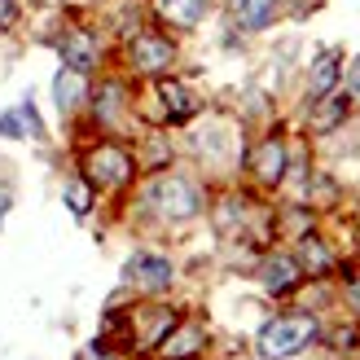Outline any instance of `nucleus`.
I'll return each mask as SVG.
<instances>
[{
  "mask_svg": "<svg viewBox=\"0 0 360 360\" xmlns=\"http://www.w3.org/2000/svg\"><path fill=\"white\" fill-rule=\"evenodd\" d=\"M312 338H316V321L308 312L277 316V321H268V326L259 330V356L264 360H285V356L303 352Z\"/></svg>",
  "mask_w": 360,
  "mask_h": 360,
  "instance_id": "nucleus-1",
  "label": "nucleus"
},
{
  "mask_svg": "<svg viewBox=\"0 0 360 360\" xmlns=\"http://www.w3.org/2000/svg\"><path fill=\"white\" fill-rule=\"evenodd\" d=\"M150 202L158 215H167V220H189V215L202 211V193H198L193 180L185 176H163L150 185Z\"/></svg>",
  "mask_w": 360,
  "mask_h": 360,
  "instance_id": "nucleus-2",
  "label": "nucleus"
},
{
  "mask_svg": "<svg viewBox=\"0 0 360 360\" xmlns=\"http://www.w3.org/2000/svg\"><path fill=\"white\" fill-rule=\"evenodd\" d=\"M84 172H88V185L119 189V185H128V180H132V154L119 150V146H97V150H88Z\"/></svg>",
  "mask_w": 360,
  "mask_h": 360,
  "instance_id": "nucleus-3",
  "label": "nucleus"
},
{
  "mask_svg": "<svg viewBox=\"0 0 360 360\" xmlns=\"http://www.w3.org/2000/svg\"><path fill=\"white\" fill-rule=\"evenodd\" d=\"M123 277H128L136 290H167L172 285V264L163 255H132L128 268H123Z\"/></svg>",
  "mask_w": 360,
  "mask_h": 360,
  "instance_id": "nucleus-4",
  "label": "nucleus"
},
{
  "mask_svg": "<svg viewBox=\"0 0 360 360\" xmlns=\"http://www.w3.org/2000/svg\"><path fill=\"white\" fill-rule=\"evenodd\" d=\"M176 58L172 40H163V35H136L132 40V66L136 70H150V75H158V70H167Z\"/></svg>",
  "mask_w": 360,
  "mask_h": 360,
  "instance_id": "nucleus-5",
  "label": "nucleus"
},
{
  "mask_svg": "<svg viewBox=\"0 0 360 360\" xmlns=\"http://www.w3.org/2000/svg\"><path fill=\"white\" fill-rule=\"evenodd\" d=\"M250 172H255L259 185H277V180L285 176V146L277 136H268L255 146V154H250Z\"/></svg>",
  "mask_w": 360,
  "mask_h": 360,
  "instance_id": "nucleus-6",
  "label": "nucleus"
},
{
  "mask_svg": "<svg viewBox=\"0 0 360 360\" xmlns=\"http://www.w3.org/2000/svg\"><path fill=\"white\" fill-rule=\"evenodd\" d=\"M202 343H207V334H202V326H172L167 334H163V343H158V352H163V360H189V356H198L202 352Z\"/></svg>",
  "mask_w": 360,
  "mask_h": 360,
  "instance_id": "nucleus-7",
  "label": "nucleus"
},
{
  "mask_svg": "<svg viewBox=\"0 0 360 360\" xmlns=\"http://www.w3.org/2000/svg\"><path fill=\"white\" fill-rule=\"evenodd\" d=\"M299 277H303V268H299V259H290V255H273V259H264V268H259L264 290H273V295L290 290Z\"/></svg>",
  "mask_w": 360,
  "mask_h": 360,
  "instance_id": "nucleus-8",
  "label": "nucleus"
},
{
  "mask_svg": "<svg viewBox=\"0 0 360 360\" xmlns=\"http://www.w3.org/2000/svg\"><path fill=\"white\" fill-rule=\"evenodd\" d=\"M277 5L281 0H233V22L242 31H264L277 18Z\"/></svg>",
  "mask_w": 360,
  "mask_h": 360,
  "instance_id": "nucleus-9",
  "label": "nucleus"
},
{
  "mask_svg": "<svg viewBox=\"0 0 360 360\" xmlns=\"http://www.w3.org/2000/svg\"><path fill=\"white\" fill-rule=\"evenodd\" d=\"M158 97H163V110H167V119H172V123L189 119V115L198 110L193 93H189L185 84H176V79H163V84H158Z\"/></svg>",
  "mask_w": 360,
  "mask_h": 360,
  "instance_id": "nucleus-10",
  "label": "nucleus"
},
{
  "mask_svg": "<svg viewBox=\"0 0 360 360\" xmlns=\"http://www.w3.org/2000/svg\"><path fill=\"white\" fill-rule=\"evenodd\" d=\"M53 97H58V105H62V110H75V105H79V101L88 97L84 70H75V66L58 70V79H53Z\"/></svg>",
  "mask_w": 360,
  "mask_h": 360,
  "instance_id": "nucleus-11",
  "label": "nucleus"
},
{
  "mask_svg": "<svg viewBox=\"0 0 360 360\" xmlns=\"http://www.w3.org/2000/svg\"><path fill=\"white\" fill-rule=\"evenodd\" d=\"M62 58H66V66L88 70L97 62V40L88 31H70V35H62Z\"/></svg>",
  "mask_w": 360,
  "mask_h": 360,
  "instance_id": "nucleus-12",
  "label": "nucleus"
},
{
  "mask_svg": "<svg viewBox=\"0 0 360 360\" xmlns=\"http://www.w3.org/2000/svg\"><path fill=\"white\" fill-rule=\"evenodd\" d=\"M40 115H35V105L22 101L18 110H5L0 115V136H40Z\"/></svg>",
  "mask_w": 360,
  "mask_h": 360,
  "instance_id": "nucleus-13",
  "label": "nucleus"
},
{
  "mask_svg": "<svg viewBox=\"0 0 360 360\" xmlns=\"http://www.w3.org/2000/svg\"><path fill=\"white\" fill-rule=\"evenodd\" d=\"M207 5H211V0H158L163 18H167V22H176V27H193L198 18L207 13Z\"/></svg>",
  "mask_w": 360,
  "mask_h": 360,
  "instance_id": "nucleus-14",
  "label": "nucleus"
},
{
  "mask_svg": "<svg viewBox=\"0 0 360 360\" xmlns=\"http://www.w3.org/2000/svg\"><path fill=\"white\" fill-rule=\"evenodd\" d=\"M347 119V97H321L316 101V110H312V128L316 132H330V128H338V123Z\"/></svg>",
  "mask_w": 360,
  "mask_h": 360,
  "instance_id": "nucleus-15",
  "label": "nucleus"
},
{
  "mask_svg": "<svg viewBox=\"0 0 360 360\" xmlns=\"http://www.w3.org/2000/svg\"><path fill=\"white\" fill-rule=\"evenodd\" d=\"M334 79H338V53L326 49V53H321V58L312 62V97L334 93Z\"/></svg>",
  "mask_w": 360,
  "mask_h": 360,
  "instance_id": "nucleus-16",
  "label": "nucleus"
},
{
  "mask_svg": "<svg viewBox=\"0 0 360 360\" xmlns=\"http://www.w3.org/2000/svg\"><path fill=\"white\" fill-rule=\"evenodd\" d=\"M198 150H202L207 158H229V150H233L229 128H224V123H211V128L198 136Z\"/></svg>",
  "mask_w": 360,
  "mask_h": 360,
  "instance_id": "nucleus-17",
  "label": "nucleus"
},
{
  "mask_svg": "<svg viewBox=\"0 0 360 360\" xmlns=\"http://www.w3.org/2000/svg\"><path fill=\"white\" fill-rule=\"evenodd\" d=\"M330 264H334L330 250L321 246L316 238H303V242H299V268H303V273H326Z\"/></svg>",
  "mask_w": 360,
  "mask_h": 360,
  "instance_id": "nucleus-18",
  "label": "nucleus"
},
{
  "mask_svg": "<svg viewBox=\"0 0 360 360\" xmlns=\"http://www.w3.org/2000/svg\"><path fill=\"white\" fill-rule=\"evenodd\" d=\"M66 207L75 215H88V207H93V193H88V180H70L66 185Z\"/></svg>",
  "mask_w": 360,
  "mask_h": 360,
  "instance_id": "nucleus-19",
  "label": "nucleus"
},
{
  "mask_svg": "<svg viewBox=\"0 0 360 360\" xmlns=\"http://www.w3.org/2000/svg\"><path fill=\"white\" fill-rule=\"evenodd\" d=\"M97 115H101L105 123H115V115H119V84H105V88H101V97H97Z\"/></svg>",
  "mask_w": 360,
  "mask_h": 360,
  "instance_id": "nucleus-20",
  "label": "nucleus"
},
{
  "mask_svg": "<svg viewBox=\"0 0 360 360\" xmlns=\"http://www.w3.org/2000/svg\"><path fill=\"white\" fill-rule=\"evenodd\" d=\"M13 18H18V5H13V0H0V31L13 27Z\"/></svg>",
  "mask_w": 360,
  "mask_h": 360,
  "instance_id": "nucleus-21",
  "label": "nucleus"
},
{
  "mask_svg": "<svg viewBox=\"0 0 360 360\" xmlns=\"http://www.w3.org/2000/svg\"><path fill=\"white\" fill-rule=\"evenodd\" d=\"M347 88L360 97V58H356V62H352V70H347Z\"/></svg>",
  "mask_w": 360,
  "mask_h": 360,
  "instance_id": "nucleus-22",
  "label": "nucleus"
},
{
  "mask_svg": "<svg viewBox=\"0 0 360 360\" xmlns=\"http://www.w3.org/2000/svg\"><path fill=\"white\" fill-rule=\"evenodd\" d=\"M5 211H9V193H0V220H5Z\"/></svg>",
  "mask_w": 360,
  "mask_h": 360,
  "instance_id": "nucleus-23",
  "label": "nucleus"
}]
</instances>
